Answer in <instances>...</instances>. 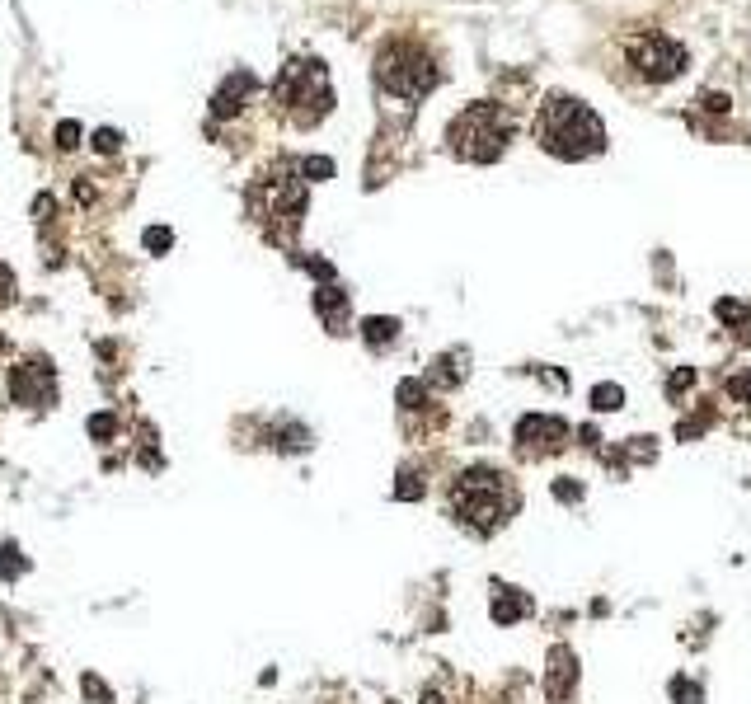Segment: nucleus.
I'll use <instances>...</instances> for the list:
<instances>
[{
  "label": "nucleus",
  "instance_id": "obj_1",
  "mask_svg": "<svg viewBox=\"0 0 751 704\" xmlns=\"http://www.w3.org/2000/svg\"><path fill=\"white\" fill-rule=\"evenodd\" d=\"M536 141L559 160H587V155L606 151V127L587 104L554 94L536 113Z\"/></svg>",
  "mask_w": 751,
  "mask_h": 704
},
{
  "label": "nucleus",
  "instance_id": "obj_2",
  "mask_svg": "<svg viewBox=\"0 0 751 704\" xmlns=\"http://www.w3.org/2000/svg\"><path fill=\"white\" fill-rule=\"evenodd\" d=\"M451 512H456V521L470 526L475 536H493V531L517 512V489H512V479L489 470V465L460 470L456 484H451Z\"/></svg>",
  "mask_w": 751,
  "mask_h": 704
},
{
  "label": "nucleus",
  "instance_id": "obj_3",
  "mask_svg": "<svg viewBox=\"0 0 751 704\" xmlns=\"http://www.w3.org/2000/svg\"><path fill=\"white\" fill-rule=\"evenodd\" d=\"M517 123L507 118L503 104H470L460 108L451 127H446V141H451V155L460 160H475V165H489L503 155V146L512 141Z\"/></svg>",
  "mask_w": 751,
  "mask_h": 704
},
{
  "label": "nucleus",
  "instance_id": "obj_4",
  "mask_svg": "<svg viewBox=\"0 0 751 704\" xmlns=\"http://www.w3.org/2000/svg\"><path fill=\"white\" fill-rule=\"evenodd\" d=\"M273 99L296 127H315L334 108V90H329V71L315 57H296L282 66V76L273 85Z\"/></svg>",
  "mask_w": 751,
  "mask_h": 704
},
{
  "label": "nucleus",
  "instance_id": "obj_5",
  "mask_svg": "<svg viewBox=\"0 0 751 704\" xmlns=\"http://www.w3.org/2000/svg\"><path fill=\"white\" fill-rule=\"evenodd\" d=\"M376 80L399 99H423L442 80V66L418 43H385L381 57H376Z\"/></svg>",
  "mask_w": 751,
  "mask_h": 704
},
{
  "label": "nucleus",
  "instance_id": "obj_6",
  "mask_svg": "<svg viewBox=\"0 0 751 704\" xmlns=\"http://www.w3.org/2000/svg\"><path fill=\"white\" fill-rule=\"evenodd\" d=\"M296 174H301V165L296 169L277 165V169H268V174H259V184L249 193L254 212H259L263 221H287V235H292L301 212H306V179H296Z\"/></svg>",
  "mask_w": 751,
  "mask_h": 704
},
{
  "label": "nucleus",
  "instance_id": "obj_7",
  "mask_svg": "<svg viewBox=\"0 0 751 704\" xmlns=\"http://www.w3.org/2000/svg\"><path fill=\"white\" fill-rule=\"evenodd\" d=\"M625 52H629V62H634V71L644 80H676L681 71H686V47L676 43V38H667L662 29H639V33H629L625 38Z\"/></svg>",
  "mask_w": 751,
  "mask_h": 704
},
{
  "label": "nucleus",
  "instance_id": "obj_8",
  "mask_svg": "<svg viewBox=\"0 0 751 704\" xmlns=\"http://www.w3.org/2000/svg\"><path fill=\"white\" fill-rule=\"evenodd\" d=\"M564 437H568V428L550 414H526L522 423H517V451H522V456H550V451L564 446Z\"/></svg>",
  "mask_w": 751,
  "mask_h": 704
},
{
  "label": "nucleus",
  "instance_id": "obj_9",
  "mask_svg": "<svg viewBox=\"0 0 751 704\" xmlns=\"http://www.w3.org/2000/svg\"><path fill=\"white\" fill-rule=\"evenodd\" d=\"M52 390V371L43 362H24V367H10V399L15 404H38Z\"/></svg>",
  "mask_w": 751,
  "mask_h": 704
},
{
  "label": "nucleus",
  "instance_id": "obj_10",
  "mask_svg": "<svg viewBox=\"0 0 751 704\" xmlns=\"http://www.w3.org/2000/svg\"><path fill=\"white\" fill-rule=\"evenodd\" d=\"M254 85H259V80L249 76V71H235V76H226V85H221V90H216V99H212V113H216V118L240 113V108H245V99L254 94Z\"/></svg>",
  "mask_w": 751,
  "mask_h": 704
},
{
  "label": "nucleus",
  "instance_id": "obj_11",
  "mask_svg": "<svg viewBox=\"0 0 751 704\" xmlns=\"http://www.w3.org/2000/svg\"><path fill=\"white\" fill-rule=\"evenodd\" d=\"M315 310H320V320L334 329V334H343V324H348V291L343 287H320L315 291Z\"/></svg>",
  "mask_w": 751,
  "mask_h": 704
},
{
  "label": "nucleus",
  "instance_id": "obj_12",
  "mask_svg": "<svg viewBox=\"0 0 751 704\" xmlns=\"http://www.w3.org/2000/svg\"><path fill=\"white\" fill-rule=\"evenodd\" d=\"M573 681H578V667H573V653L568 648H554V667L550 676H545V686H550L554 700H564L568 690H573Z\"/></svg>",
  "mask_w": 751,
  "mask_h": 704
},
{
  "label": "nucleus",
  "instance_id": "obj_13",
  "mask_svg": "<svg viewBox=\"0 0 751 704\" xmlns=\"http://www.w3.org/2000/svg\"><path fill=\"white\" fill-rule=\"evenodd\" d=\"M522 615H531V601H526L522 592L498 587V597H493V620H498V625H512V620H522Z\"/></svg>",
  "mask_w": 751,
  "mask_h": 704
},
{
  "label": "nucleus",
  "instance_id": "obj_14",
  "mask_svg": "<svg viewBox=\"0 0 751 704\" xmlns=\"http://www.w3.org/2000/svg\"><path fill=\"white\" fill-rule=\"evenodd\" d=\"M362 338H367L371 348H390L399 338V320H385V315H371V320H362Z\"/></svg>",
  "mask_w": 751,
  "mask_h": 704
},
{
  "label": "nucleus",
  "instance_id": "obj_15",
  "mask_svg": "<svg viewBox=\"0 0 751 704\" xmlns=\"http://www.w3.org/2000/svg\"><path fill=\"white\" fill-rule=\"evenodd\" d=\"M456 362H460V357H437V362H432V371H428V385H456L460 376H465Z\"/></svg>",
  "mask_w": 751,
  "mask_h": 704
},
{
  "label": "nucleus",
  "instance_id": "obj_16",
  "mask_svg": "<svg viewBox=\"0 0 751 704\" xmlns=\"http://www.w3.org/2000/svg\"><path fill=\"white\" fill-rule=\"evenodd\" d=\"M399 404H404V409H423V404H428V385H423V381H399Z\"/></svg>",
  "mask_w": 751,
  "mask_h": 704
},
{
  "label": "nucleus",
  "instance_id": "obj_17",
  "mask_svg": "<svg viewBox=\"0 0 751 704\" xmlns=\"http://www.w3.org/2000/svg\"><path fill=\"white\" fill-rule=\"evenodd\" d=\"M24 554L15 550V545H0V578H19V573H24Z\"/></svg>",
  "mask_w": 751,
  "mask_h": 704
},
{
  "label": "nucleus",
  "instance_id": "obj_18",
  "mask_svg": "<svg viewBox=\"0 0 751 704\" xmlns=\"http://www.w3.org/2000/svg\"><path fill=\"white\" fill-rule=\"evenodd\" d=\"M592 404H597V409H620V404H625V390H620V385H597V390H592Z\"/></svg>",
  "mask_w": 751,
  "mask_h": 704
},
{
  "label": "nucleus",
  "instance_id": "obj_19",
  "mask_svg": "<svg viewBox=\"0 0 751 704\" xmlns=\"http://www.w3.org/2000/svg\"><path fill=\"white\" fill-rule=\"evenodd\" d=\"M301 174L320 184V179H329V174H334V160H324V155H310V160H301Z\"/></svg>",
  "mask_w": 751,
  "mask_h": 704
},
{
  "label": "nucleus",
  "instance_id": "obj_20",
  "mask_svg": "<svg viewBox=\"0 0 751 704\" xmlns=\"http://www.w3.org/2000/svg\"><path fill=\"white\" fill-rule=\"evenodd\" d=\"M141 240H146V249H151V254H165V249L174 245V230H165V226H151V230H146V235H141Z\"/></svg>",
  "mask_w": 751,
  "mask_h": 704
},
{
  "label": "nucleus",
  "instance_id": "obj_21",
  "mask_svg": "<svg viewBox=\"0 0 751 704\" xmlns=\"http://www.w3.org/2000/svg\"><path fill=\"white\" fill-rule=\"evenodd\" d=\"M118 146H123V137H118L113 127H99V132H94V151H99V155H113Z\"/></svg>",
  "mask_w": 751,
  "mask_h": 704
},
{
  "label": "nucleus",
  "instance_id": "obj_22",
  "mask_svg": "<svg viewBox=\"0 0 751 704\" xmlns=\"http://www.w3.org/2000/svg\"><path fill=\"white\" fill-rule=\"evenodd\" d=\"M57 146H62V151H76V146H80V123H62V127H57Z\"/></svg>",
  "mask_w": 751,
  "mask_h": 704
},
{
  "label": "nucleus",
  "instance_id": "obj_23",
  "mask_svg": "<svg viewBox=\"0 0 751 704\" xmlns=\"http://www.w3.org/2000/svg\"><path fill=\"white\" fill-rule=\"evenodd\" d=\"M728 395H733V399H742V404H747V399H751V381H747V371H737V376H728Z\"/></svg>",
  "mask_w": 751,
  "mask_h": 704
},
{
  "label": "nucleus",
  "instance_id": "obj_24",
  "mask_svg": "<svg viewBox=\"0 0 751 704\" xmlns=\"http://www.w3.org/2000/svg\"><path fill=\"white\" fill-rule=\"evenodd\" d=\"M554 498H564V503H578V498H583V484H573V479H559V484H554Z\"/></svg>",
  "mask_w": 751,
  "mask_h": 704
},
{
  "label": "nucleus",
  "instance_id": "obj_25",
  "mask_svg": "<svg viewBox=\"0 0 751 704\" xmlns=\"http://www.w3.org/2000/svg\"><path fill=\"white\" fill-rule=\"evenodd\" d=\"M719 315L728 324H747V306H737V301H719Z\"/></svg>",
  "mask_w": 751,
  "mask_h": 704
},
{
  "label": "nucleus",
  "instance_id": "obj_26",
  "mask_svg": "<svg viewBox=\"0 0 751 704\" xmlns=\"http://www.w3.org/2000/svg\"><path fill=\"white\" fill-rule=\"evenodd\" d=\"M404 484H395V498H423V484H418V475H399Z\"/></svg>",
  "mask_w": 751,
  "mask_h": 704
},
{
  "label": "nucleus",
  "instance_id": "obj_27",
  "mask_svg": "<svg viewBox=\"0 0 751 704\" xmlns=\"http://www.w3.org/2000/svg\"><path fill=\"white\" fill-rule=\"evenodd\" d=\"M113 428H118V423H113V414H94V418H90V432H94V437H113Z\"/></svg>",
  "mask_w": 751,
  "mask_h": 704
},
{
  "label": "nucleus",
  "instance_id": "obj_28",
  "mask_svg": "<svg viewBox=\"0 0 751 704\" xmlns=\"http://www.w3.org/2000/svg\"><path fill=\"white\" fill-rule=\"evenodd\" d=\"M80 686H85V695H94V700H99V704H108V686H104V681H99V676H85Z\"/></svg>",
  "mask_w": 751,
  "mask_h": 704
},
{
  "label": "nucleus",
  "instance_id": "obj_29",
  "mask_svg": "<svg viewBox=\"0 0 751 704\" xmlns=\"http://www.w3.org/2000/svg\"><path fill=\"white\" fill-rule=\"evenodd\" d=\"M0 301H15V277H10V268H0Z\"/></svg>",
  "mask_w": 751,
  "mask_h": 704
},
{
  "label": "nucleus",
  "instance_id": "obj_30",
  "mask_svg": "<svg viewBox=\"0 0 751 704\" xmlns=\"http://www.w3.org/2000/svg\"><path fill=\"white\" fill-rule=\"evenodd\" d=\"M690 381H695V371H690V367H686V371H676V376H672V395H681V390H686Z\"/></svg>",
  "mask_w": 751,
  "mask_h": 704
},
{
  "label": "nucleus",
  "instance_id": "obj_31",
  "mask_svg": "<svg viewBox=\"0 0 751 704\" xmlns=\"http://www.w3.org/2000/svg\"><path fill=\"white\" fill-rule=\"evenodd\" d=\"M705 108H709V113H728V94H709Z\"/></svg>",
  "mask_w": 751,
  "mask_h": 704
},
{
  "label": "nucleus",
  "instance_id": "obj_32",
  "mask_svg": "<svg viewBox=\"0 0 751 704\" xmlns=\"http://www.w3.org/2000/svg\"><path fill=\"white\" fill-rule=\"evenodd\" d=\"M672 695H676V700H695L700 690H695V686H686V681H676V686H672Z\"/></svg>",
  "mask_w": 751,
  "mask_h": 704
},
{
  "label": "nucleus",
  "instance_id": "obj_33",
  "mask_svg": "<svg viewBox=\"0 0 751 704\" xmlns=\"http://www.w3.org/2000/svg\"><path fill=\"white\" fill-rule=\"evenodd\" d=\"M418 704H446V700L437 695V690H423V700H418Z\"/></svg>",
  "mask_w": 751,
  "mask_h": 704
}]
</instances>
